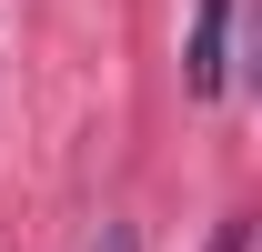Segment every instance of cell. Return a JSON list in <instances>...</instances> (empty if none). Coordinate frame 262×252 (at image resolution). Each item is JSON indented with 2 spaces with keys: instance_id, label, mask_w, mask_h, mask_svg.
Returning <instances> with one entry per match:
<instances>
[{
  "instance_id": "6da1fadb",
  "label": "cell",
  "mask_w": 262,
  "mask_h": 252,
  "mask_svg": "<svg viewBox=\"0 0 262 252\" xmlns=\"http://www.w3.org/2000/svg\"><path fill=\"white\" fill-rule=\"evenodd\" d=\"M232 10H242V0H202V20H192V51H182V61H192V91L212 101L232 81Z\"/></svg>"
},
{
  "instance_id": "7a4b0ae2",
  "label": "cell",
  "mask_w": 262,
  "mask_h": 252,
  "mask_svg": "<svg viewBox=\"0 0 262 252\" xmlns=\"http://www.w3.org/2000/svg\"><path fill=\"white\" fill-rule=\"evenodd\" d=\"M232 20H242V61H252V91H262V0H242Z\"/></svg>"
},
{
  "instance_id": "3957f363",
  "label": "cell",
  "mask_w": 262,
  "mask_h": 252,
  "mask_svg": "<svg viewBox=\"0 0 262 252\" xmlns=\"http://www.w3.org/2000/svg\"><path fill=\"white\" fill-rule=\"evenodd\" d=\"M91 252H141V232H131V222H101V242Z\"/></svg>"
},
{
  "instance_id": "277c9868",
  "label": "cell",
  "mask_w": 262,
  "mask_h": 252,
  "mask_svg": "<svg viewBox=\"0 0 262 252\" xmlns=\"http://www.w3.org/2000/svg\"><path fill=\"white\" fill-rule=\"evenodd\" d=\"M212 252H252V222H222V232H212Z\"/></svg>"
}]
</instances>
